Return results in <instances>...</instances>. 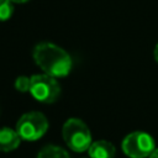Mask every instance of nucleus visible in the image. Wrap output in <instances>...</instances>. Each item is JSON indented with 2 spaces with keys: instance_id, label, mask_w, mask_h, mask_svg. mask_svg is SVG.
I'll return each mask as SVG.
<instances>
[{
  "instance_id": "1",
  "label": "nucleus",
  "mask_w": 158,
  "mask_h": 158,
  "mask_svg": "<svg viewBox=\"0 0 158 158\" xmlns=\"http://www.w3.org/2000/svg\"><path fill=\"white\" fill-rule=\"evenodd\" d=\"M33 59L36 64L48 75L62 78L69 74L72 69L70 56L57 44L41 42L33 48Z\"/></svg>"
},
{
  "instance_id": "2",
  "label": "nucleus",
  "mask_w": 158,
  "mask_h": 158,
  "mask_svg": "<svg viewBox=\"0 0 158 158\" xmlns=\"http://www.w3.org/2000/svg\"><path fill=\"white\" fill-rule=\"evenodd\" d=\"M62 136L65 144L78 153L88 151L93 143L90 130L80 118H68L62 127Z\"/></svg>"
},
{
  "instance_id": "3",
  "label": "nucleus",
  "mask_w": 158,
  "mask_h": 158,
  "mask_svg": "<svg viewBox=\"0 0 158 158\" xmlns=\"http://www.w3.org/2000/svg\"><path fill=\"white\" fill-rule=\"evenodd\" d=\"M48 130V120L40 111H30L23 114L17 123L16 131L21 139L36 141L40 139Z\"/></svg>"
},
{
  "instance_id": "4",
  "label": "nucleus",
  "mask_w": 158,
  "mask_h": 158,
  "mask_svg": "<svg viewBox=\"0 0 158 158\" xmlns=\"http://www.w3.org/2000/svg\"><path fill=\"white\" fill-rule=\"evenodd\" d=\"M31 95L40 102L52 104L60 95V85L57 79L48 74H36L31 77Z\"/></svg>"
},
{
  "instance_id": "5",
  "label": "nucleus",
  "mask_w": 158,
  "mask_h": 158,
  "mask_svg": "<svg viewBox=\"0 0 158 158\" xmlns=\"http://www.w3.org/2000/svg\"><path fill=\"white\" fill-rule=\"evenodd\" d=\"M121 148L123 153L130 158H148V156L156 148V143L149 133L143 131H135L123 138Z\"/></svg>"
},
{
  "instance_id": "6",
  "label": "nucleus",
  "mask_w": 158,
  "mask_h": 158,
  "mask_svg": "<svg viewBox=\"0 0 158 158\" xmlns=\"http://www.w3.org/2000/svg\"><path fill=\"white\" fill-rule=\"evenodd\" d=\"M21 143V137L16 130L10 127H0V151L11 152L16 149Z\"/></svg>"
},
{
  "instance_id": "7",
  "label": "nucleus",
  "mask_w": 158,
  "mask_h": 158,
  "mask_svg": "<svg viewBox=\"0 0 158 158\" xmlns=\"http://www.w3.org/2000/svg\"><path fill=\"white\" fill-rule=\"evenodd\" d=\"M88 152L90 158H114L116 149L111 142L99 139L90 144Z\"/></svg>"
},
{
  "instance_id": "8",
  "label": "nucleus",
  "mask_w": 158,
  "mask_h": 158,
  "mask_svg": "<svg viewBox=\"0 0 158 158\" xmlns=\"http://www.w3.org/2000/svg\"><path fill=\"white\" fill-rule=\"evenodd\" d=\"M37 158H70V157L64 148L54 144H48L44 146L38 152Z\"/></svg>"
},
{
  "instance_id": "9",
  "label": "nucleus",
  "mask_w": 158,
  "mask_h": 158,
  "mask_svg": "<svg viewBox=\"0 0 158 158\" xmlns=\"http://www.w3.org/2000/svg\"><path fill=\"white\" fill-rule=\"evenodd\" d=\"M14 14V5L10 0H0V21L9 20Z\"/></svg>"
},
{
  "instance_id": "10",
  "label": "nucleus",
  "mask_w": 158,
  "mask_h": 158,
  "mask_svg": "<svg viewBox=\"0 0 158 158\" xmlns=\"http://www.w3.org/2000/svg\"><path fill=\"white\" fill-rule=\"evenodd\" d=\"M30 86H31V78L28 77L21 75L15 80V88L21 93L30 91Z\"/></svg>"
},
{
  "instance_id": "11",
  "label": "nucleus",
  "mask_w": 158,
  "mask_h": 158,
  "mask_svg": "<svg viewBox=\"0 0 158 158\" xmlns=\"http://www.w3.org/2000/svg\"><path fill=\"white\" fill-rule=\"evenodd\" d=\"M148 158H158V148H154L153 152L148 156Z\"/></svg>"
},
{
  "instance_id": "12",
  "label": "nucleus",
  "mask_w": 158,
  "mask_h": 158,
  "mask_svg": "<svg viewBox=\"0 0 158 158\" xmlns=\"http://www.w3.org/2000/svg\"><path fill=\"white\" fill-rule=\"evenodd\" d=\"M12 4L15 2V4H23V2H27V1H30V0H10Z\"/></svg>"
},
{
  "instance_id": "13",
  "label": "nucleus",
  "mask_w": 158,
  "mask_h": 158,
  "mask_svg": "<svg viewBox=\"0 0 158 158\" xmlns=\"http://www.w3.org/2000/svg\"><path fill=\"white\" fill-rule=\"evenodd\" d=\"M154 58H156V60L158 62V43H157V46H156V48H154Z\"/></svg>"
}]
</instances>
